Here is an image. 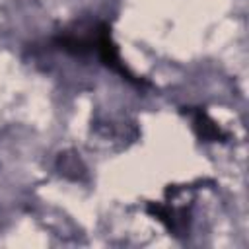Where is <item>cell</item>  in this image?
<instances>
[{
	"label": "cell",
	"instance_id": "cell-1",
	"mask_svg": "<svg viewBox=\"0 0 249 249\" xmlns=\"http://www.w3.org/2000/svg\"><path fill=\"white\" fill-rule=\"evenodd\" d=\"M95 45H97L99 58H101V62H103L107 68L119 72L121 76H124L128 82H132V84H136V86H146V82H144V80H138V78L124 66V62L121 60L119 49H117V45H115V41H113V37H111V27H109L107 23H99Z\"/></svg>",
	"mask_w": 249,
	"mask_h": 249
},
{
	"label": "cell",
	"instance_id": "cell-2",
	"mask_svg": "<svg viewBox=\"0 0 249 249\" xmlns=\"http://www.w3.org/2000/svg\"><path fill=\"white\" fill-rule=\"evenodd\" d=\"M146 212L154 216L158 222H161L175 235H181L189 226V212L185 208H173L161 202H148Z\"/></svg>",
	"mask_w": 249,
	"mask_h": 249
},
{
	"label": "cell",
	"instance_id": "cell-3",
	"mask_svg": "<svg viewBox=\"0 0 249 249\" xmlns=\"http://www.w3.org/2000/svg\"><path fill=\"white\" fill-rule=\"evenodd\" d=\"M185 109L187 111H183V113H187L193 119V126H195L200 140H204V142H224L228 138V134L210 119V115L204 109H200V107H185Z\"/></svg>",
	"mask_w": 249,
	"mask_h": 249
},
{
	"label": "cell",
	"instance_id": "cell-4",
	"mask_svg": "<svg viewBox=\"0 0 249 249\" xmlns=\"http://www.w3.org/2000/svg\"><path fill=\"white\" fill-rule=\"evenodd\" d=\"M56 169L62 177H66L70 181H84L86 175H88V169H86L84 161L72 150H64L56 156Z\"/></svg>",
	"mask_w": 249,
	"mask_h": 249
}]
</instances>
